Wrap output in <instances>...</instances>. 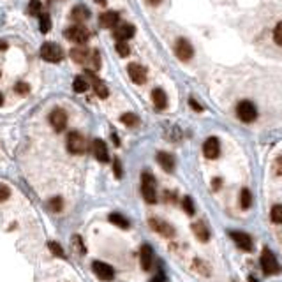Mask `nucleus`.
Listing matches in <instances>:
<instances>
[{"mask_svg":"<svg viewBox=\"0 0 282 282\" xmlns=\"http://www.w3.org/2000/svg\"><path fill=\"white\" fill-rule=\"evenodd\" d=\"M273 171H275V175H282V157H277L275 166H273Z\"/></svg>","mask_w":282,"mask_h":282,"instance_id":"obj_40","label":"nucleus"},{"mask_svg":"<svg viewBox=\"0 0 282 282\" xmlns=\"http://www.w3.org/2000/svg\"><path fill=\"white\" fill-rule=\"evenodd\" d=\"M39 28L43 34H46V32H49V28H51V20H49L48 14H41L39 16Z\"/></svg>","mask_w":282,"mask_h":282,"instance_id":"obj_29","label":"nucleus"},{"mask_svg":"<svg viewBox=\"0 0 282 282\" xmlns=\"http://www.w3.org/2000/svg\"><path fill=\"white\" fill-rule=\"evenodd\" d=\"M92 270L95 273V277H99L101 281H111L115 277V270L108 263H102V261H94Z\"/></svg>","mask_w":282,"mask_h":282,"instance_id":"obj_11","label":"nucleus"},{"mask_svg":"<svg viewBox=\"0 0 282 282\" xmlns=\"http://www.w3.org/2000/svg\"><path fill=\"white\" fill-rule=\"evenodd\" d=\"M115 49H117V53H118L120 57H127L129 53H131V48H129V44L125 41H117Z\"/></svg>","mask_w":282,"mask_h":282,"instance_id":"obj_28","label":"nucleus"},{"mask_svg":"<svg viewBox=\"0 0 282 282\" xmlns=\"http://www.w3.org/2000/svg\"><path fill=\"white\" fill-rule=\"evenodd\" d=\"M141 194H143L146 203L154 205L157 201V184H155L154 175L148 171H143V175H141Z\"/></svg>","mask_w":282,"mask_h":282,"instance_id":"obj_1","label":"nucleus"},{"mask_svg":"<svg viewBox=\"0 0 282 282\" xmlns=\"http://www.w3.org/2000/svg\"><path fill=\"white\" fill-rule=\"evenodd\" d=\"M189 104H190V108H192V110H196V111H203V106H199V104H198V101H194V99H190Z\"/></svg>","mask_w":282,"mask_h":282,"instance_id":"obj_43","label":"nucleus"},{"mask_svg":"<svg viewBox=\"0 0 282 282\" xmlns=\"http://www.w3.org/2000/svg\"><path fill=\"white\" fill-rule=\"evenodd\" d=\"M62 203H64V201H62L60 196H55V198H51L48 201V208L51 212H60L62 210Z\"/></svg>","mask_w":282,"mask_h":282,"instance_id":"obj_31","label":"nucleus"},{"mask_svg":"<svg viewBox=\"0 0 282 282\" xmlns=\"http://www.w3.org/2000/svg\"><path fill=\"white\" fill-rule=\"evenodd\" d=\"M48 247H49V251H51V254H55V256H60V258H64V251H62V247L58 245L57 242H49L48 243Z\"/></svg>","mask_w":282,"mask_h":282,"instance_id":"obj_36","label":"nucleus"},{"mask_svg":"<svg viewBox=\"0 0 282 282\" xmlns=\"http://www.w3.org/2000/svg\"><path fill=\"white\" fill-rule=\"evenodd\" d=\"M92 152L99 163H108L110 161V154H108V146L102 140H94L92 143Z\"/></svg>","mask_w":282,"mask_h":282,"instance_id":"obj_15","label":"nucleus"},{"mask_svg":"<svg viewBox=\"0 0 282 282\" xmlns=\"http://www.w3.org/2000/svg\"><path fill=\"white\" fill-rule=\"evenodd\" d=\"M182 207H184V210L189 213V215H192L194 213V203H192V199L189 198V196H185L184 199H182Z\"/></svg>","mask_w":282,"mask_h":282,"instance_id":"obj_34","label":"nucleus"},{"mask_svg":"<svg viewBox=\"0 0 282 282\" xmlns=\"http://www.w3.org/2000/svg\"><path fill=\"white\" fill-rule=\"evenodd\" d=\"M110 222H111V224H115V226H118V228H122V229L129 228V220L125 219L123 215H120V213H111Z\"/></svg>","mask_w":282,"mask_h":282,"instance_id":"obj_25","label":"nucleus"},{"mask_svg":"<svg viewBox=\"0 0 282 282\" xmlns=\"http://www.w3.org/2000/svg\"><path fill=\"white\" fill-rule=\"evenodd\" d=\"M146 2H148L150 5H159L161 2H163V0H146Z\"/></svg>","mask_w":282,"mask_h":282,"instance_id":"obj_44","label":"nucleus"},{"mask_svg":"<svg viewBox=\"0 0 282 282\" xmlns=\"http://www.w3.org/2000/svg\"><path fill=\"white\" fill-rule=\"evenodd\" d=\"M249 282H258V281H256V279H254V277H252V275H251V277H249Z\"/></svg>","mask_w":282,"mask_h":282,"instance_id":"obj_48","label":"nucleus"},{"mask_svg":"<svg viewBox=\"0 0 282 282\" xmlns=\"http://www.w3.org/2000/svg\"><path fill=\"white\" fill-rule=\"evenodd\" d=\"M120 122L125 123L127 127H134V125H138V122H140V118H138L134 113H123L122 117H120Z\"/></svg>","mask_w":282,"mask_h":282,"instance_id":"obj_26","label":"nucleus"},{"mask_svg":"<svg viewBox=\"0 0 282 282\" xmlns=\"http://www.w3.org/2000/svg\"><path fill=\"white\" fill-rule=\"evenodd\" d=\"M240 205H242L243 210H247L252 205V194L249 189H243L242 194H240Z\"/></svg>","mask_w":282,"mask_h":282,"instance_id":"obj_27","label":"nucleus"},{"mask_svg":"<svg viewBox=\"0 0 282 282\" xmlns=\"http://www.w3.org/2000/svg\"><path fill=\"white\" fill-rule=\"evenodd\" d=\"M236 117L243 123H251L258 118V108L252 101H240L236 104Z\"/></svg>","mask_w":282,"mask_h":282,"instance_id":"obj_2","label":"nucleus"},{"mask_svg":"<svg viewBox=\"0 0 282 282\" xmlns=\"http://www.w3.org/2000/svg\"><path fill=\"white\" fill-rule=\"evenodd\" d=\"M95 4H99V5H106V0H95Z\"/></svg>","mask_w":282,"mask_h":282,"instance_id":"obj_45","label":"nucleus"},{"mask_svg":"<svg viewBox=\"0 0 282 282\" xmlns=\"http://www.w3.org/2000/svg\"><path fill=\"white\" fill-rule=\"evenodd\" d=\"M273 41H275V44L282 46V22L277 23V26L273 28Z\"/></svg>","mask_w":282,"mask_h":282,"instance_id":"obj_35","label":"nucleus"},{"mask_svg":"<svg viewBox=\"0 0 282 282\" xmlns=\"http://www.w3.org/2000/svg\"><path fill=\"white\" fill-rule=\"evenodd\" d=\"M261 268H263L264 275H275L281 270L277 258L273 256V252L270 249H263V252H261Z\"/></svg>","mask_w":282,"mask_h":282,"instance_id":"obj_5","label":"nucleus"},{"mask_svg":"<svg viewBox=\"0 0 282 282\" xmlns=\"http://www.w3.org/2000/svg\"><path fill=\"white\" fill-rule=\"evenodd\" d=\"M192 233L196 235L199 242H208L210 240V231H208L207 224L203 222V220H198V222H194L192 224Z\"/></svg>","mask_w":282,"mask_h":282,"instance_id":"obj_21","label":"nucleus"},{"mask_svg":"<svg viewBox=\"0 0 282 282\" xmlns=\"http://www.w3.org/2000/svg\"><path fill=\"white\" fill-rule=\"evenodd\" d=\"M39 11H41V2H39V0H34V2H30V13L39 14Z\"/></svg>","mask_w":282,"mask_h":282,"instance_id":"obj_39","label":"nucleus"},{"mask_svg":"<svg viewBox=\"0 0 282 282\" xmlns=\"http://www.w3.org/2000/svg\"><path fill=\"white\" fill-rule=\"evenodd\" d=\"M157 163L161 164V167H163L164 171H167V173L175 171V157H173L171 154H167V152H159Z\"/></svg>","mask_w":282,"mask_h":282,"instance_id":"obj_18","label":"nucleus"},{"mask_svg":"<svg viewBox=\"0 0 282 282\" xmlns=\"http://www.w3.org/2000/svg\"><path fill=\"white\" fill-rule=\"evenodd\" d=\"M72 90H74L76 94H83L88 90V81L83 78V76H78V78H74V81H72Z\"/></svg>","mask_w":282,"mask_h":282,"instance_id":"obj_24","label":"nucleus"},{"mask_svg":"<svg viewBox=\"0 0 282 282\" xmlns=\"http://www.w3.org/2000/svg\"><path fill=\"white\" fill-rule=\"evenodd\" d=\"M70 58L76 62V64H85V62L90 58V53H88V48L87 46H74V48L70 49Z\"/></svg>","mask_w":282,"mask_h":282,"instance_id":"obj_20","label":"nucleus"},{"mask_svg":"<svg viewBox=\"0 0 282 282\" xmlns=\"http://www.w3.org/2000/svg\"><path fill=\"white\" fill-rule=\"evenodd\" d=\"M70 18H72L76 23H83V22H87L88 18H90V11H88L83 4H79V5H76L72 11H70Z\"/></svg>","mask_w":282,"mask_h":282,"instance_id":"obj_23","label":"nucleus"},{"mask_svg":"<svg viewBox=\"0 0 282 282\" xmlns=\"http://www.w3.org/2000/svg\"><path fill=\"white\" fill-rule=\"evenodd\" d=\"M152 102L157 110H164L167 106V95L164 94L163 88H154L152 90Z\"/></svg>","mask_w":282,"mask_h":282,"instance_id":"obj_22","label":"nucleus"},{"mask_svg":"<svg viewBox=\"0 0 282 282\" xmlns=\"http://www.w3.org/2000/svg\"><path fill=\"white\" fill-rule=\"evenodd\" d=\"M2 102H4V95H2V92H0V106H2Z\"/></svg>","mask_w":282,"mask_h":282,"instance_id":"obj_47","label":"nucleus"},{"mask_svg":"<svg viewBox=\"0 0 282 282\" xmlns=\"http://www.w3.org/2000/svg\"><path fill=\"white\" fill-rule=\"evenodd\" d=\"M140 261H141V268H143V270L152 268V261H154V252H152V247H150V245L141 247Z\"/></svg>","mask_w":282,"mask_h":282,"instance_id":"obj_19","label":"nucleus"},{"mask_svg":"<svg viewBox=\"0 0 282 282\" xmlns=\"http://www.w3.org/2000/svg\"><path fill=\"white\" fill-rule=\"evenodd\" d=\"M14 92H16L18 95H26V94L30 92V87H28V83H25V81H18V83L14 85Z\"/></svg>","mask_w":282,"mask_h":282,"instance_id":"obj_32","label":"nucleus"},{"mask_svg":"<svg viewBox=\"0 0 282 282\" xmlns=\"http://www.w3.org/2000/svg\"><path fill=\"white\" fill-rule=\"evenodd\" d=\"M5 48H7V44H5V43H0V49H5Z\"/></svg>","mask_w":282,"mask_h":282,"instance_id":"obj_46","label":"nucleus"},{"mask_svg":"<svg viewBox=\"0 0 282 282\" xmlns=\"http://www.w3.org/2000/svg\"><path fill=\"white\" fill-rule=\"evenodd\" d=\"M220 154V143L219 140H217L215 136L208 138V140H205V143H203V155L207 159H217Z\"/></svg>","mask_w":282,"mask_h":282,"instance_id":"obj_12","label":"nucleus"},{"mask_svg":"<svg viewBox=\"0 0 282 282\" xmlns=\"http://www.w3.org/2000/svg\"><path fill=\"white\" fill-rule=\"evenodd\" d=\"M49 125L57 132H62L67 125V113L62 108H55V110L49 113Z\"/></svg>","mask_w":282,"mask_h":282,"instance_id":"obj_8","label":"nucleus"},{"mask_svg":"<svg viewBox=\"0 0 282 282\" xmlns=\"http://www.w3.org/2000/svg\"><path fill=\"white\" fill-rule=\"evenodd\" d=\"M231 238L238 245V249H242L245 252L252 251V240L247 233H243V231H231Z\"/></svg>","mask_w":282,"mask_h":282,"instance_id":"obj_13","label":"nucleus"},{"mask_svg":"<svg viewBox=\"0 0 282 282\" xmlns=\"http://www.w3.org/2000/svg\"><path fill=\"white\" fill-rule=\"evenodd\" d=\"M148 224H150V228L154 229L155 233L163 235V236H166V238L175 236V228H173L169 222H166V220L157 219V217H152V219L148 220Z\"/></svg>","mask_w":282,"mask_h":282,"instance_id":"obj_7","label":"nucleus"},{"mask_svg":"<svg viewBox=\"0 0 282 282\" xmlns=\"http://www.w3.org/2000/svg\"><path fill=\"white\" fill-rule=\"evenodd\" d=\"M9 194H11V190H9L7 185H0V203L5 201L9 198Z\"/></svg>","mask_w":282,"mask_h":282,"instance_id":"obj_37","label":"nucleus"},{"mask_svg":"<svg viewBox=\"0 0 282 282\" xmlns=\"http://www.w3.org/2000/svg\"><path fill=\"white\" fill-rule=\"evenodd\" d=\"M134 32H136V28H134V25H131V23H122V25H117L115 26V39L117 41H127L131 39L132 35H134Z\"/></svg>","mask_w":282,"mask_h":282,"instance_id":"obj_14","label":"nucleus"},{"mask_svg":"<svg viewBox=\"0 0 282 282\" xmlns=\"http://www.w3.org/2000/svg\"><path fill=\"white\" fill-rule=\"evenodd\" d=\"M88 62H90V69L99 70V67H101V57H99V53L94 51L92 55H90V58H88Z\"/></svg>","mask_w":282,"mask_h":282,"instance_id":"obj_33","label":"nucleus"},{"mask_svg":"<svg viewBox=\"0 0 282 282\" xmlns=\"http://www.w3.org/2000/svg\"><path fill=\"white\" fill-rule=\"evenodd\" d=\"M41 57L43 60L51 62V64H57L64 58V49L55 43H44L41 46Z\"/></svg>","mask_w":282,"mask_h":282,"instance_id":"obj_4","label":"nucleus"},{"mask_svg":"<svg viewBox=\"0 0 282 282\" xmlns=\"http://www.w3.org/2000/svg\"><path fill=\"white\" fill-rule=\"evenodd\" d=\"M127 72H129V78L132 79V83L136 85H143L146 81V69L136 62H132L127 66Z\"/></svg>","mask_w":282,"mask_h":282,"instance_id":"obj_10","label":"nucleus"},{"mask_svg":"<svg viewBox=\"0 0 282 282\" xmlns=\"http://www.w3.org/2000/svg\"><path fill=\"white\" fill-rule=\"evenodd\" d=\"M87 74H88V79L92 81V87H94V90H95L97 95L101 97V99H106V97H108V94H110V92H108V87H106L101 79L94 74V70H87Z\"/></svg>","mask_w":282,"mask_h":282,"instance_id":"obj_16","label":"nucleus"},{"mask_svg":"<svg viewBox=\"0 0 282 282\" xmlns=\"http://www.w3.org/2000/svg\"><path fill=\"white\" fill-rule=\"evenodd\" d=\"M66 145H67V150L74 155H81L87 152V140H85V136H81V134L76 131L69 132Z\"/></svg>","mask_w":282,"mask_h":282,"instance_id":"obj_3","label":"nucleus"},{"mask_svg":"<svg viewBox=\"0 0 282 282\" xmlns=\"http://www.w3.org/2000/svg\"><path fill=\"white\" fill-rule=\"evenodd\" d=\"M113 169H115V175H117V178H122V166H120V161H115Z\"/></svg>","mask_w":282,"mask_h":282,"instance_id":"obj_41","label":"nucleus"},{"mask_svg":"<svg viewBox=\"0 0 282 282\" xmlns=\"http://www.w3.org/2000/svg\"><path fill=\"white\" fill-rule=\"evenodd\" d=\"M64 35H66V39H69L70 43H78V44H85L88 41V37H90L88 30L81 25H74L70 26V28H67V30L64 32Z\"/></svg>","mask_w":282,"mask_h":282,"instance_id":"obj_6","label":"nucleus"},{"mask_svg":"<svg viewBox=\"0 0 282 282\" xmlns=\"http://www.w3.org/2000/svg\"><path fill=\"white\" fill-rule=\"evenodd\" d=\"M72 243H76L79 254H85V247H83V243H81V238H79L78 235H74V238H72Z\"/></svg>","mask_w":282,"mask_h":282,"instance_id":"obj_38","label":"nucleus"},{"mask_svg":"<svg viewBox=\"0 0 282 282\" xmlns=\"http://www.w3.org/2000/svg\"><path fill=\"white\" fill-rule=\"evenodd\" d=\"M175 55L180 58L182 62H189L194 57V48L192 44L187 39H178L175 44Z\"/></svg>","mask_w":282,"mask_h":282,"instance_id":"obj_9","label":"nucleus"},{"mask_svg":"<svg viewBox=\"0 0 282 282\" xmlns=\"http://www.w3.org/2000/svg\"><path fill=\"white\" fill-rule=\"evenodd\" d=\"M152 282H167V281H166V275H164L163 272H159L157 275H155V277L152 279Z\"/></svg>","mask_w":282,"mask_h":282,"instance_id":"obj_42","label":"nucleus"},{"mask_svg":"<svg viewBox=\"0 0 282 282\" xmlns=\"http://www.w3.org/2000/svg\"><path fill=\"white\" fill-rule=\"evenodd\" d=\"M270 217L275 224H282V205H275L270 212Z\"/></svg>","mask_w":282,"mask_h":282,"instance_id":"obj_30","label":"nucleus"},{"mask_svg":"<svg viewBox=\"0 0 282 282\" xmlns=\"http://www.w3.org/2000/svg\"><path fill=\"white\" fill-rule=\"evenodd\" d=\"M99 25H101L102 28H115V26L118 25V13H117V11H108V13L101 14Z\"/></svg>","mask_w":282,"mask_h":282,"instance_id":"obj_17","label":"nucleus"}]
</instances>
